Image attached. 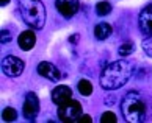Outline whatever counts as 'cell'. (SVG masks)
Masks as SVG:
<instances>
[{
    "mask_svg": "<svg viewBox=\"0 0 152 123\" xmlns=\"http://www.w3.org/2000/svg\"><path fill=\"white\" fill-rule=\"evenodd\" d=\"M2 117L5 122H14L18 119V112H16L14 108H5L3 112H2Z\"/></svg>",
    "mask_w": 152,
    "mask_h": 123,
    "instance_id": "15",
    "label": "cell"
},
{
    "mask_svg": "<svg viewBox=\"0 0 152 123\" xmlns=\"http://www.w3.org/2000/svg\"><path fill=\"white\" fill-rule=\"evenodd\" d=\"M138 25L143 35H152V3L143 8V11L140 13Z\"/></svg>",
    "mask_w": 152,
    "mask_h": 123,
    "instance_id": "8",
    "label": "cell"
},
{
    "mask_svg": "<svg viewBox=\"0 0 152 123\" xmlns=\"http://www.w3.org/2000/svg\"><path fill=\"white\" fill-rule=\"evenodd\" d=\"M133 75V64L129 63L126 59L115 61L105 67L100 75V86L102 89L107 91H116V89L122 87L124 84H127V81Z\"/></svg>",
    "mask_w": 152,
    "mask_h": 123,
    "instance_id": "1",
    "label": "cell"
},
{
    "mask_svg": "<svg viewBox=\"0 0 152 123\" xmlns=\"http://www.w3.org/2000/svg\"><path fill=\"white\" fill-rule=\"evenodd\" d=\"M11 41V33L8 30H2V33H0V42L2 44H7Z\"/></svg>",
    "mask_w": 152,
    "mask_h": 123,
    "instance_id": "19",
    "label": "cell"
},
{
    "mask_svg": "<svg viewBox=\"0 0 152 123\" xmlns=\"http://www.w3.org/2000/svg\"><path fill=\"white\" fill-rule=\"evenodd\" d=\"M111 35V25L107 24V22H102V24H97L94 28V36L99 41H105L107 37Z\"/></svg>",
    "mask_w": 152,
    "mask_h": 123,
    "instance_id": "12",
    "label": "cell"
},
{
    "mask_svg": "<svg viewBox=\"0 0 152 123\" xmlns=\"http://www.w3.org/2000/svg\"><path fill=\"white\" fill-rule=\"evenodd\" d=\"M116 115L115 112H105L102 117H100V122L102 123H116Z\"/></svg>",
    "mask_w": 152,
    "mask_h": 123,
    "instance_id": "18",
    "label": "cell"
},
{
    "mask_svg": "<svg viewBox=\"0 0 152 123\" xmlns=\"http://www.w3.org/2000/svg\"><path fill=\"white\" fill-rule=\"evenodd\" d=\"M121 109L124 119L130 123H140L146 119V104L137 92H129L124 95Z\"/></svg>",
    "mask_w": 152,
    "mask_h": 123,
    "instance_id": "3",
    "label": "cell"
},
{
    "mask_svg": "<svg viewBox=\"0 0 152 123\" xmlns=\"http://www.w3.org/2000/svg\"><path fill=\"white\" fill-rule=\"evenodd\" d=\"M96 13L99 16H107L111 13V5L108 2H99L96 5Z\"/></svg>",
    "mask_w": 152,
    "mask_h": 123,
    "instance_id": "14",
    "label": "cell"
},
{
    "mask_svg": "<svg viewBox=\"0 0 152 123\" xmlns=\"http://www.w3.org/2000/svg\"><path fill=\"white\" fill-rule=\"evenodd\" d=\"M132 52H133V44L132 42L122 44L119 47V55H122V56H127V55H130Z\"/></svg>",
    "mask_w": 152,
    "mask_h": 123,
    "instance_id": "17",
    "label": "cell"
},
{
    "mask_svg": "<svg viewBox=\"0 0 152 123\" xmlns=\"http://www.w3.org/2000/svg\"><path fill=\"white\" fill-rule=\"evenodd\" d=\"M78 92L85 97H89L93 94V84L88 80H80L78 81Z\"/></svg>",
    "mask_w": 152,
    "mask_h": 123,
    "instance_id": "13",
    "label": "cell"
},
{
    "mask_svg": "<svg viewBox=\"0 0 152 123\" xmlns=\"http://www.w3.org/2000/svg\"><path fill=\"white\" fill-rule=\"evenodd\" d=\"M72 100V91H71V87H67V86H58V87H55L53 89V92H52V101L60 106V104H64L67 101H71Z\"/></svg>",
    "mask_w": 152,
    "mask_h": 123,
    "instance_id": "10",
    "label": "cell"
},
{
    "mask_svg": "<svg viewBox=\"0 0 152 123\" xmlns=\"http://www.w3.org/2000/svg\"><path fill=\"white\" fill-rule=\"evenodd\" d=\"M38 114H39V100L36 94L28 92L25 95V101H24V117L31 122L36 119Z\"/></svg>",
    "mask_w": 152,
    "mask_h": 123,
    "instance_id": "6",
    "label": "cell"
},
{
    "mask_svg": "<svg viewBox=\"0 0 152 123\" xmlns=\"http://www.w3.org/2000/svg\"><path fill=\"white\" fill-rule=\"evenodd\" d=\"M35 42H36V36L31 30L22 31L19 35V37H18V44H19V47L22 50H31L33 47H35Z\"/></svg>",
    "mask_w": 152,
    "mask_h": 123,
    "instance_id": "11",
    "label": "cell"
},
{
    "mask_svg": "<svg viewBox=\"0 0 152 123\" xmlns=\"http://www.w3.org/2000/svg\"><path fill=\"white\" fill-rule=\"evenodd\" d=\"M38 73L44 78H47V80H50V81H58L61 78L60 70L53 64L47 63V61H42V63L38 64Z\"/></svg>",
    "mask_w": 152,
    "mask_h": 123,
    "instance_id": "9",
    "label": "cell"
},
{
    "mask_svg": "<svg viewBox=\"0 0 152 123\" xmlns=\"http://www.w3.org/2000/svg\"><path fill=\"white\" fill-rule=\"evenodd\" d=\"M55 5H57L58 13L66 19H71L78 11V6H80V5H78V0H57Z\"/></svg>",
    "mask_w": 152,
    "mask_h": 123,
    "instance_id": "7",
    "label": "cell"
},
{
    "mask_svg": "<svg viewBox=\"0 0 152 123\" xmlns=\"http://www.w3.org/2000/svg\"><path fill=\"white\" fill-rule=\"evenodd\" d=\"M69 41H71V42H77V41H78V35H72Z\"/></svg>",
    "mask_w": 152,
    "mask_h": 123,
    "instance_id": "21",
    "label": "cell"
},
{
    "mask_svg": "<svg viewBox=\"0 0 152 123\" xmlns=\"http://www.w3.org/2000/svg\"><path fill=\"white\" fill-rule=\"evenodd\" d=\"M2 70L10 78H16L24 72V61L16 56H5L2 59Z\"/></svg>",
    "mask_w": 152,
    "mask_h": 123,
    "instance_id": "5",
    "label": "cell"
},
{
    "mask_svg": "<svg viewBox=\"0 0 152 123\" xmlns=\"http://www.w3.org/2000/svg\"><path fill=\"white\" fill-rule=\"evenodd\" d=\"M77 122H89V123H91V122H93V119H91L89 115H80V119H78Z\"/></svg>",
    "mask_w": 152,
    "mask_h": 123,
    "instance_id": "20",
    "label": "cell"
},
{
    "mask_svg": "<svg viewBox=\"0 0 152 123\" xmlns=\"http://www.w3.org/2000/svg\"><path fill=\"white\" fill-rule=\"evenodd\" d=\"M143 50H144V53L148 55V56L152 58V35L143 41Z\"/></svg>",
    "mask_w": 152,
    "mask_h": 123,
    "instance_id": "16",
    "label": "cell"
},
{
    "mask_svg": "<svg viewBox=\"0 0 152 123\" xmlns=\"http://www.w3.org/2000/svg\"><path fill=\"white\" fill-rule=\"evenodd\" d=\"M82 115V104L75 101V100H71L64 104L58 106V119L61 122H77Z\"/></svg>",
    "mask_w": 152,
    "mask_h": 123,
    "instance_id": "4",
    "label": "cell"
},
{
    "mask_svg": "<svg viewBox=\"0 0 152 123\" xmlns=\"http://www.w3.org/2000/svg\"><path fill=\"white\" fill-rule=\"evenodd\" d=\"M10 3V0H0V5H2V6H5V5H8Z\"/></svg>",
    "mask_w": 152,
    "mask_h": 123,
    "instance_id": "22",
    "label": "cell"
},
{
    "mask_svg": "<svg viewBox=\"0 0 152 123\" xmlns=\"http://www.w3.org/2000/svg\"><path fill=\"white\" fill-rule=\"evenodd\" d=\"M19 11L24 22L31 28L41 30L46 24V8L41 0H19Z\"/></svg>",
    "mask_w": 152,
    "mask_h": 123,
    "instance_id": "2",
    "label": "cell"
}]
</instances>
